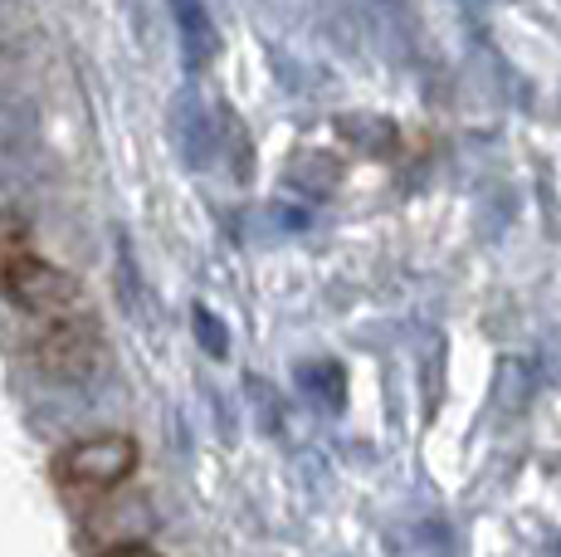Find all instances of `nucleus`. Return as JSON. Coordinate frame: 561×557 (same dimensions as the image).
<instances>
[{
	"label": "nucleus",
	"instance_id": "obj_1",
	"mask_svg": "<svg viewBox=\"0 0 561 557\" xmlns=\"http://www.w3.org/2000/svg\"><path fill=\"white\" fill-rule=\"evenodd\" d=\"M0 294L30 318L49 323V318L83 314V288L73 274L49 264L45 254L30 245V230L20 216H0Z\"/></svg>",
	"mask_w": 561,
	"mask_h": 557
},
{
	"label": "nucleus",
	"instance_id": "obj_3",
	"mask_svg": "<svg viewBox=\"0 0 561 557\" xmlns=\"http://www.w3.org/2000/svg\"><path fill=\"white\" fill-rule=\"evenodd\" d=\"M35 357L54 377H83V372L99 362V328H93V318L73 314V318H49V323H39Z\"/></svg>",
	"mask_w": 561,
	"mask_h": 557
},
{
	"label": "nucleus",
	"instance_id": "obj_2",
	"mask_svg": "<svg viewBox=\"0 0 561 557\" xmlns=\"http://www.w3.org/2000/svg\"><path fill=\"white\" fill-rule=\"evenodd\" d=\"M137 469V441L123 431H103L89 441H73L69 450H59L54 459V479L73 495H107L123 479H133Z\"/></svg>",
	"mask_w": 561,
	"mask_h": 557
},
{
	"label": "nucleus",
	"instance_id": "obj_4",
	"mask_svg": "<svg viewBox=\"0 0 561 557\" xmlns=\"http://www.w3.org/2000/svg\"><path fill=\"white\" fill-rule=\"evenodd\" d=\"M103 557H161V553L147 548V543H117V548H107Z\"/></svg>",
	"mask_w": 561,
	"mask_h": 557
}]
</instances>
